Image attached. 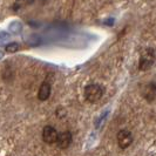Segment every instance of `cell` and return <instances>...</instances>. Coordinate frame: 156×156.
Listing matches in <instances>:
<instances>
[{"label": "cell", "instance_id": "cell-6", "mask_svg": "<svg viewBox=\"0 0 156 156\" xmlns=\"http://www.w3.org/2000/svg\"><path fill=\"white\" fill-rule=\"evenodd\" d=\"M142 95L146 100L148 101H154L156 99V82H151L143 87L142 89Z\"/></svg>", "mask_w": 156, "mask_h": 156}, {"label": "cell", "instance_id": "cell-2", "mask_svg": "<svg viewBox=\"0 0 156 156\" xmlns=\"http://www.w3.org/2000/svg\"><path fill=\"white\" fill-rule=\"evenodd\" d=\"M102 95H103V88L100 85L92 83L85 87V98L90 103L98 102L102 98Z\"/></svg>", "mask_w": 156, "mask_h": 156}, {"label": "cell", "instance_id": "cell-8", "mask_svg": "<svg viewBox=\"0 0 156 156\" xmlns=\"http://www.w3.org/2000/svg\"><path fill=\"white\" fill-rule=\"evenodd\" d=\"M5 49H6V52H8V53H14V52H16L19 49V46H18V44H16V42H12V44L7 45Z\"/></svg>", "mask_w": 156, "mask_h": 156}, {"label": "cell", "instance_id": "cell-7", "mask_svg": "<svg viewBox=\"0 0 156 156\" xmlns=\"http://www.w3.org/2000/svg\"><path fill=\"white\" fill-rule=\"evenodd\" d=\"M51 90H52V87H51V83L48 81H44L41 83V86L39 88V92H38V99L40 101H46L48 100L49 95H51Z\"/></svg>", "mask_w": 156, "mask_h": 156}, {"label": "cell", "instance_id": "cell-3", "mask_svg": "<svg viewBox=\"0 0 156 156\" xmlns=\"http://www.w3.org/2000/svg\"><path fill=\"white\" fill-rule=\"evenodd\" d=\"M116 139L119 147L121 149H126L133 143V134L130 133L129 130H127V129H122V130H120L117 133Z\"/></svg>", "mask_w": 156, "mask_h": 156}, {"label": "cell", "instance_id": "cell-5", "mask_svg": "<svg viewBox=\"0 0 156 156\" xmlns=\"http://www.w3.org/2000/svg\"><path fill=\"white\" fill-rule=\"evenodd\" d=\"M72 141H73V136H72L70 132H62V133L59 134V136H58L56 146L60 149H66L70 146Z\"/></svg>", "mask_w": 156, "mask_h": 156}, {"label": "cell", "instance_id": "cell-1", "mask_svg": "<svg viewBox=\"0 0 156 156\" xmlns=\"http://www.w3.org/2000/svg\"><path fill=\"white\" fill-rule=\"evenodd\" d=\"M155 52L153 48H146L141 53L140 63H139V69L140 70H148L153 67L155 62Z\"/></svg>", "mask_w": 156, "mask_h": 156}, {"label": "cell", "instance_id": "cell-4", "mask_svg": "<svg viewBox=\"0 0 156 156\" xmlns=\"http://www.w3.org/2000/svg\"><path fill=\"white\" fill-rule=\"evenodd\" d=\"M58 136H59V134H58L56 129H55L53 126H46L44 128V130H42V140L47 144L56 143Z\"/></svg>", "mask_w": 156, "mask_h": 156}]
</instances>
